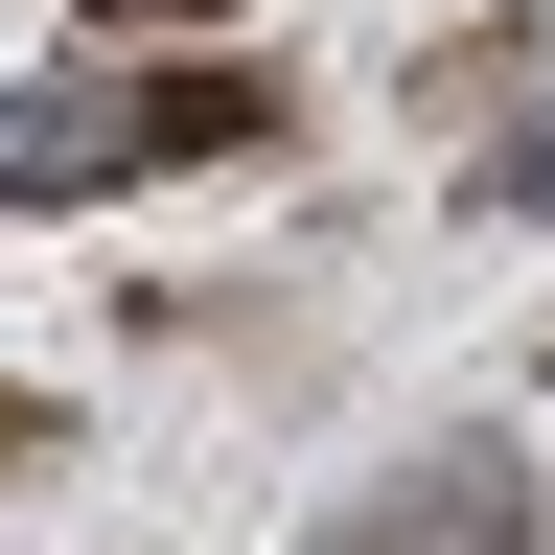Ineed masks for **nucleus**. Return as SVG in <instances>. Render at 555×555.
Returning a JSON list of instances; mask_svg holds the SVG:
<instances>
[{"label": "nucleus", "instance_id": "f257e3e1", "mask_svg": "<svg viewBox=\"0 0 555 555\" xmlns=\"http://www.w3.org/2000/svg\"><path fill=\"white\" fill-rule=\"evenodd\" d=\"M278 93L232 47L208 69H93V93H0V208H116V185H185V163H255Z\"/></svg>", "mask_w": 555, "mask_h": 555}, {"label": "nucleus", "instance_id": "f03ea898", "mask_svg": "<svg viewBox=\"0 0 555 555\" xmlns=\"http://www.w3.org/2000/svg\"><path fill=\"white\" fill-rule=\"evenodd\" d=\"M69 24H208V0H69Z\"/></svg>", "mask_w": 555, "mask_h": 555}, {"label": "nucleus", "instance_id": "7ed1b4c3", "mask_svg": "<svg viewBox=\"0 0 555 555\" xmlns=\"http://www.w3.org/2000/svg\"><path fill=\"white\" fill-rule=\"evenodd\" d=\"M24 440H47V393H24V371H0V463H24Z\"/></svg>", "mask_w": 555, "mask_h": 555}]
</instances>
